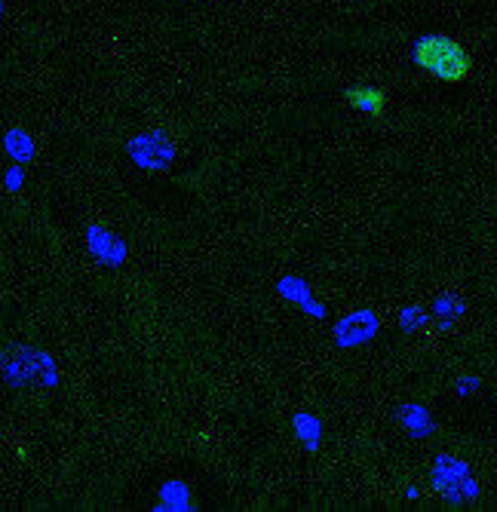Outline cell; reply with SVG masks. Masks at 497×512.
<instances>
[{
    "label": "cell",
    "instance_id": "3",
    "mask_svg": "<svg viewBox=\"0 0 497 512\" xmlns=\"http://www.w3.org/2000/svg\"><path fill=\"white\" fill-rule=\"evenodd\" d=\"M86 243H89V252H93L108 267H117L126 258V246L114 234H108L105 227H89L86 230Z\"/></svg>",
    "mask_w": 497,
    "mask_h": 512
},
{
    "label": "cell",
    "instance_id": "5",
    "mask_svg": "<svg viewBox=\"0 0 497 512\" xmlns=\"http://www.w3.org/2000/svg\"><path fill=\"white\" fill-rule=\"evenodd\" d=\"M280 295L301 301V304H304V310H307V313H313V316H323V307H320V304H313V301L307 298V286L301 283V279H295V276L280 279Z\"/></svg>",
    "mask_w": 497,
    "mask_h": 512
},
{
    "label": "cell",
    "instance_id": "4",
    "mask_svg": "<svg viewBox=\"0 0 497 512\" xmlns=\"http://www.w3.org/2000/svg\"><path fill=\"white\" fill-rule=\"evenodd\" d=\"M347 102H350V108L363 111L369 117H378L384 111V105H387L384 92L375 89V86H350L347 89Z\"/></svg>",
    "mask_w": 497,
    "mask_h": 512
},
{
    "label": "cell",
    "instance_id": "1",
    "mask_svg": "<svg viewBox=\"0 0 497 512\" xmlns=\"http://www.w3.org/2000/svg\"><path fill=\"white\" fill-rule=\"evenodd\" d=\"M412 59L424 74H433L436 80H445V83H461L473 71L470 53L448 34H424L415 43Z\"/></svg>",
    "mask_w": 497,
    "mask_h": 512
},
{
    "label": "cell",
    "instance_id": "7",
    "mask_svg": "<svg viewBox=\"0 0 497 512\" xmlns=\"http://www.w3.org/2000/svg\"><path fill=\"white\" fill-rule=\"evenodd\" d=\"M295 427L301 430V442H304L310 451L320 448V421H316V417L298 414V417H295Z\"/></svg>",
    "mask_w": 497,
    "mask_h": 512
},
{
    "label": "cell",
    "instance_id": "8",
    "mask_svg": "<svg viewBox=\"0 0 497 512\" xmlns=\"http://www.w3.org/2000/svg\"><path fill=\"white\" fill-rule=\"evenodd\" d=\"M7 184H10V191H19V184H22V169H10V172H7Z\"/></svg>",
    "mask_w": 497,
    "mask_h": 512
},
{
    "label": "cell",
    "instance_id": "6",
    "mask_svg": "<svg viewBox=\"0 0 497 512\" xmlns=\"http://www.w3.org/2000/svg\"><path fill=\"white\" fill-rule=\"evenodd\" d=\"M7 151H10V157H13L16 163H25V160L34 157V142H31V138H28L25 132L10 129V132H7Z\"/></svg>",
    "mask_w": 497,
    "mask_h": 512
},
{
    "label": "cell",
    "instance_id": "2",
    "mask_svg": "<svg viewBox=\"0 0 497 512\" xmlns=\"http://www.w3.org/2000/svg\"><path fill=\"white\" fill-rule=\"evenodd\" d=\"M129 154L139 160L142 166H148V169H166L169 160L175 157V148H172V142H169L166 135L151 132V135H142V138H132Z\"/></svg>",
    "mask_w": 497,
    "mask_h": 512
}]
</instances>
